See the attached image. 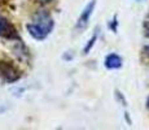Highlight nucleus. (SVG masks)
I'll return each instance as SVG.
<instances>
[{
	"mask_svg": "<svg viewBox=\"0 0 149 130\" xmlns=\"http://www.w3.org/2000/svg\"><path fill=\"white\" fill-rule=\"evenodd\" d=\"M143 52H144L145 55H147V56H149V44H147L144 47V50H143Z\"/></svg>",
	"mask_w": 149,
	"mask_h": 130,
	"instance_id": "6e6552de",
	"label": "nucleus"
},
{
	"mask_svg": "<svg viewBox=\"0 0 149 130\" xmlns=\"http://www.w3.org/2000/svg\"><path fill=\"white\" fill-rule=\"evenodd\" d=\"M95 5H96V0H91V1L84 7V9L82 11L81 16H79L78 21H77V25H75L77 33H82V31L87 27L91 16H92V13H93V9H95Z\"/></svg>",
	"mask_w": 149,
	"mask_h": 130,
	"instance_id": "f03ea898",
	"label": "nucleus"
},
{
	"mask_svg": "<svg viewBox=\"0 0 149 130\" xmlns=\"http://www.w3.org/2000/svg\"><path fill=\"white\" fill-rule=\"evenodd\" d=\"M97 29L95 30V33H93V35H92V38H91L90 40H88V43L86 44V47H84V50H83V53L84 55H87L88 52H90L91 50H92V47L95 46V43H96V40H97Z\"/></svg>",
	"mask_w": 149,
	"mask_h": 130,
	"instance_id": "423d86ee",
	"label": "nucleus"
},
{
	"mask_svg": "<svg viewBox=\"0 0 149 130\" xmlns=\"http://www.w3.org/2000/svg\"><path fill=\"white\" fill-rule=\"evenodd\" d=\"M105 68L109 70H113V69H119L122 66V57L118 56L117 53H109L105 57Z\"/></svg>",
	"mask_w": 149,
	"mask_h": 130,
	"instance_id": "39448f33",
	"label": "nucleus"
},
{
	"mask_svg": "<svg viewBox=\"0 0 149 130\" xmlns=\"http://www.w3.org/2000/svg\"><path fill=\"white\" fill-rule=\"evenodd\" d=\"M54 22L51 18V16L45 12H39L34 16V20L31 24H29L27 31L34 39L36 40H44L48 35L51 34V31L53 30Z\"/></svg>",
	"mask_w": 149,
	"mask_h": 130,
	"instance_id": "f257e3e1",
	"label": "nucleus"
},
{
	"mask_svg": "<svg viewBox=\"0 0 149 130\" xmlns=\"http://www.w3.org/2000/svg\"><path fill=\"white\" fill-rule=\"evenodd\" d=\"M147 104H148V108H149V98H148V102H147Z\"/></svg>",
	"mask_w": 149,
	"mask_h": 130,
	"instance_id": "9d476101",
	"label": "nucleus"
},
{
	"mask_svg": "<svg viewBox=\"0 0 149 130\" xmlns=\"http://www.w3.org/2000/svg\"><path fill=\"white\" fill-rule=\"evenodd\" d=\"M117 26H118V21H117V16H114L111 22H109V27L111 29V31L117 33Z\"/></svg>",
	"mask_w": 149,
	"mask_h": 130,
	"instance_id": "0eeeda50",
	"label": "nucleus"
},
{
	"mask_svg": "<svg viewBox=\"0 0 149 130\" xmlns=\"http://www.w3.org/2000/svg\"><path fill=\"white\" fill-rule=\"evenodd\" d=\"M145 34H147V37H149V22L145 24Z\"/></svg>",
	"mask_w": 149,
	"mask_h": 130,
	"instance_id": "1a4fd4ad",
	"label": "nucleus"
},
{
	"mask_svg": "<svg viewBox=\"0 0 149 130\" xmlns=\"http://www.w3.org/2000/svg\"><path fill=\"white\" fill-rule=\"evenodd\" d=\"M0 37L7 39H16L18 37L16 27L3 16H0Z\"/></svg>",
	"mask_w": 149,
	"mask_h": 130,
	"instance_id": "7ed1b4c3",
	"label": "nucleus"
},
{
	"mask_svg": "<svg viewBox=\"0 0 149 130\" xmlns=\"http://www.w3.org/2000/svg\"><path fill=\"white\" fill-rule=\"evenodd\" d=\"M0 72H1V76L4 77V79L8 82H14L19 78L18 70L9 63H1L0 64Z\"/></svg>",
	"mask_w": 149,
	"mask_h": 130,
	"instance_id": "20e7f679",
	"label": "nucleus"
}]
</instances>
